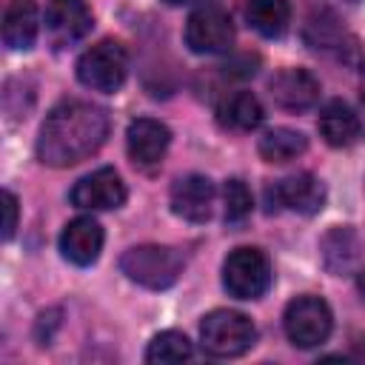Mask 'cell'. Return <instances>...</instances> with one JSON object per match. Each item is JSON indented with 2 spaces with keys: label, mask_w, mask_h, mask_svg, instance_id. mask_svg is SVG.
Returning <instances> with one entry per match:
<instances>
[{
  "label": "cell",
  "mask_w": 365,
  "mask_h": 365,
  "mask_svg": "<svg viewBox=\"0 0 365 365\" xmlns=\"http://www.w3.org/2000/svg\"><path fill=\"white\" fill-rule=\"evenodd\" d=\"M106 137H108L106 108L86 100H60L40 125L37 160L51 168H68L97 154Z\"/></svg>",
  "instance_id": "cell-1"
},
{
  "label": "cell",
  "mask_w": 365,
  "mask_h": 365,
  "mask_svg": "<svg viewBox=\"0 0 365 365\" xmlns=\"http://www.w3.org/2000/svg\"><path fill=\"white\" fill-rule=\"evenodd\" d=\"M120 271L151 291L171 288L182 274V257L171 245H134L120 257Z\"/></svg>",
  "instance_id": "cell-2"
},
{
  "label": "cell",
  "mask_w": 365,
  "mask_h": 365,
  "mask_svg": "<svg viewBox=\"0 0 365 365\" xmlns=\"http://www.w3.org/2000/svg\"><path fill=\"white\" fill-rule=\"evenodd\" d=\"M200 342H202V351L208 356L231 359V356L245 354L257 342V328L245 314L228 311V308H217V311L202 317Z\"/></svg>",
  "instance_id": "cell-3"
},
{
  "label": "cell",
  "mask_w": 365,
  "mask_h": 365,
  "mask_svg": "<svg viewBox=\"0 0 365 365\" xmlns=\"http://www.w3.org/2000/svg\"><path fill=\"white\" fill-rule=\"evenodd\" d=\"M128 77V51L120 40H100L86 48L77 60V80L103 94H114L123 88Z\"/></svg>",
  "instance_id": "cell-4"
},
{
  "label": "cell",
  "mask_w": 365,
  "mask_h": 365,
  "mask_svg": "<svg viewBox=\"0 0 365 365\" xmlns=\"http://www.w3.org/2000/svg\"><path fill=\"white\" fill-rule=\"evenodd\" d=\"M282 328L291 345L297 348H317L331 336L334 328V314L322 297L302 294L285 305L282 314Z\"/></svg>",
  "instance_id": "cell-5"
},
{
  "label": "cell",
  "mask_w": 365,
  "mask_h": 365,
  "mask_svg": "<svg viewBox=\"0 0 365 365\" xmlns=\"http://www.w3.org/2000/svg\"><path fill=\"white\" fill-rule=\"evenodd\" d=\"M222 288L234 299H259L271 288V262L259 248H234L222 262Z\"/></svg>",
  "instance_id": "cell-6"
},
{
  "label": "cell",
  "mask_w": 365,
  "mask_h": 365,
  "mask_svg": "<svg viewBox=\"0 0 365 365\" xmlns=\"http://www.w3.org/2000/svg\"><path fill=\"white\" fill-rule=\"evenodd\" d=\"M234 43L231 14L214 3H202L185 20V46L194 54H222Z\"/></svg>",
  "instance_id": "cell-7"
},
{
  "label": "cell",
  "mask_w": 365,
  "mask_h": 365,
  "mask_svg": "<svg viewBox=\"0 0 365 365\" xmlns=\"http://www.w3.org/2000/svg\"><path fill=\"white\" fill-rule=\"evenodd\" d=\"M265 205L268 211H297V214H317L325 205V185L302 171L285 180H274L265 185Z\"/></svg>",
  "instance_id": "cell-8"
},
{
  "label": "cell",
  "mask_w": 365,
  "mask_h": 365,
  "mask_svg": "<svg viewBox=\"0 0 365 365\" xmlns=\"http://www.w3.org/2000/svg\"><path fill=\"white\" fill-rule=\"evenodd\" d=\"M74 208L83 211H111L125 202V182L114 168H97L74 182L68 194Z\"/></svg>",
  "instance_id": "cell-9"
},
{
  "label": "cell",
  "mask_w": 365,
  "mask_h": 365,
  "mask_svg": "<svg viewBox=\"0 0 365 365\" xmlns=\"http://www.w3.org/2000/svg\"><path fill=\"white\" fill-rule=\"evenodd\" d=\"M214 197H217V188L205 174H185L174 180L168 202L177 217L188 222H205L214 211Z\"/></svg>",
  "instance_id": "cell-10"
},
{
  "label": "cell",
  "mask_w": 365,
  "mask_h": 365,
  "mask_svg": "<svg viewBox=\"0 0 365 365\" xmlns=\"http://www.w3.org/2000/svg\"><path fill=\"white\" fill-rule=\"evenodd\" d=\"M171 145V131L154 117H137L125 128V148L134 165H157Z\"/></svg>",
  "instance_id": "cell-11"
},
{
  "label": "cell",
  "mask_w": 365,
  "mask_h": 365,
  "mask_svg": "<svg viewBox=\"0 0 365 365\" xmlns=\"http://www.w3.org/2000/svg\"><path fill=\"white\" fill-rule=\"evenodd\" d=\"M94 26L91 9L86 0H48L46 9V31L54 46H71L83 40Z\"/></svg>",
  "instance_id": "cell-12"
},
{
  "label": "cell",
  "mask_w": 365,
  "mask_h": 365,
  "mask_svg": "<svg viewBox=\"0 0 365 365\" xmlns=\"http://www.w3.org/2000/svg\"><path fill=\"white\" fill-rule=\"evenodd\" d=\"M268 94L285 111H305L319 100V80L308 68H282L271 77Z\"/></svg>",
  "instance_id": "cell-13"
},
{
  "label": "cell",
  "mask_w": 365,
  "mask_h": 365,
  "mask_svg": "<svg viewBox=\"0 0 365 365\" xmlns=\"http://www.w3.org/2000/svg\"><path fill=\"white\" fill-rule=\"evenodd\" d=\"M103 225L94 217H74L71 222H66L63 234H60V254L63 259H68L71 265H94L100 251H103Z\"/></svg>",
  "instance_id": "cell-14"
},
{
  "label": "cell",
  "mask_w": 365,
  "mask_h": 365,
  "mask_svg": "<svg viewBox=\"0 0 365 365\" xmlns=\"http://www.w3.org/2000/svg\"><path fill=\"white\" fill-rule=\"evenodd\" d=\"M317 128H319V137L331 148H348V145L362 140V123H359L356 111L342 100H331L319 111Z\"/></svg>",
  "instance_id": "cell-15"
},
{
  "label": "cell",
  "mask_w": 365,
  "mask_h": 365,
  "mask_svg": "<svg viewBox=\"0 0 365 365\" xmlns=\"http://www.w3.org/2000/svg\"><path fill=\"white\" fill-rule=\"evenodd\" d=\"M40 17L34 0H11L3 14V43L11 51H29L37 40Z\"/></svg>",
  "instance_id": "cell-16"
},
{
  "label": "cell",
  "mask_w": 365,
  "mask_h": 365,
  "mask_svg": "<svg viewBox=\"0 0 365 365\" xmlns=\"http://www.w3.org/2000/svg\"><path fill=\"white\" fill-rule=\"evenodd\" d=\"M319 254H322V262L331 274H336V277L354 274L359 265V240H356L354 228H348V225L331 228L319 240Z\"/></svg>",
  "instance_id": "cell-17"
},
{
  "label": "cell",
  "mask_w": 365,
  "mask_h": 365,
  "mask_svg": "<svg viewBox=\"0 0 365 365\" xmlns=\"http://www.w3.org/2000/svg\"><path fill=\"white\" fill-rule=\"evenodd\" d=\"M262 117V106L251 91H231L217 106V120L228 131H254Z\"/></svg>",
  "instance_id": "cell-18"
},
{
  "label": "cell",
  "mask_w": 365,
  "mask_h": 365,
  "mask_svg": "<svg viewBox=\"0 0 365 365\" xmlns=\"http://www.w3.org/2000/svg\"><path fill=\"white\" fill-rule=\"evenodd\" d=\"M245 17L262 37H282L291 23L288 0H245Z\"/></svg>",
  "instance_id": "cell-19"
},
{
  "label": "cell",
  "mask_w": 365,
  "mask_h": 365,
  "mask_svg": "<svg viewBox=\"0 0 365 365\" xmlns=\"http://www.w3.org/2000/svg\"><path fill=\"white\" fill-rule=\"evenodd\" d=\"M305 148H308V137L297 128H271L257 143V151L265 163H291L299 154H305Z\"/></svg>",
  "instance_id": "cell-20"
},
{
  "label": "cell",
  "mask_w": 365,
  "mask_h": 365,
  "mask_svg": "<svg viewBox=\"0 0 365 365\" xmlns=\"http://www.w3.org/2000/svg\"><path fill=\"white\" fill-rule=\"evenodd\" d=\"M191 356V342L180 331H163L157 334L145 348V362L151 365H177Z\"/></svg>",
  "instance_id": "cell-21"
},
{
  "label": "cell",
  "mask_w": 365,
  "mask_h": 365,
  "mask_svg": "<svg viewBox=\"0 0 365 365\" xmlns=\"http://www.w3.org/2000/svg\"><path fill=\"white\" fill-rule=\"evenodd\" d=\"M305 40L311 43V48H322V51H328V48H336V51H342L345 46V31L336 26V20L331 17V14H319V17H314L311 23H308V29H305Z\"/></svg>",
  "instance_id": "cell-22"
},
{
  "label": "cell",
  "mask_w": 365,
  "mask_h": 365,
  "mask_svg": "<svg viewBox=\"0 0 365 365\" xmlns=\"http://www.w3.org/2000/svg\"><path fill=\"white\" fill-rule=\"evenodd\" d=\"M222 205H225V222H242L251 214V191L242 180L231 177L222 185Z\"/></svg>",
  "instance_id": "cell-23"
},
{
  "label": "cell",
  "mask_w": 365,
  "mask_h": 365,
  "mask_svg": "<svg viewBox=\"0 0 365 365\" xmlns=\"http://www.w3.org/2000/svg\"><path fill=\"white\" fill-rule=\"evenodd\" d=\"M17 228V197L3 191V240H11Z\"/></svg>",
  "instance_id": "cell-24"
},
{
  "label": "cell",
  "mask_w": 365,
  "mask_h": 365,
  "mask_svg": "<svg viewBox=\"0 0 365 365\" xmlns=\"http://www.w3.org/2000/svg\"><path fill=\"white\" fill-rule=\"evenodd\" d=\"M354 359H365V336H359L356 342H354V354H351Z\"/></svg>",
  "instance_id": "cell-25"
},
{
  "label": "cell",
  "mask_w": 365,
  "mask_h": 365,
  "mask_svg": "<svg viewBox=\"0 0 365 365\" xmlns=\"http://www.w3.org/2000/svg\"><path fill=\"white\" fill-rule=\"evenodd\" d=\"M356 291H359V297H362V302H365V268L356 271Z\"/></svg>",
  "instance_id": "cell-26"
},
{
  "label": "cell",
  "mask_w": 365,
  "mask_h": 365,
  "mask_svg": "<svg viewBox=\"0 0 365 365\" xmlns=\"http://www.w3.org/2000/svg\"><path fill=\"white\" fill-rule=\"evenodd\" d=\"M168 6H191V3H211V0H165Z\"/></svg>",
  "instance_id": "cell-27"
},
{
  "label": "cell",
  "mask_w": 365,
  "mask_h": 365,
  "mask_svg": "<svg viewBox=\"0 0 365 365\" xmlns=\"http://www.w3.org/2000/svg\"><path fill=\"white\" fill-rule=\"evenodd\" d=\"M359 94H362V103H365V71H362V83H359Z\"/></svg>",
  "instance_id": "cell-28"
}]
</instances>
